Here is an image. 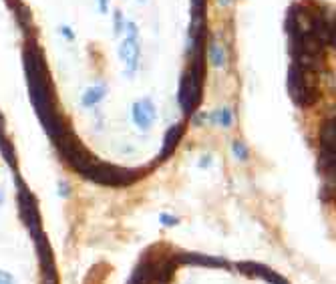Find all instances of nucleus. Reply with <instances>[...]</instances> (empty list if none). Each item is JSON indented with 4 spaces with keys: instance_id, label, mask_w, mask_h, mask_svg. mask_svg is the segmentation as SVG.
I'll list each match as a JSON object with an SVG mask.
<instances>
[{
    "instance_id": "nucleus-1",
    "label": "nucleus",
    "mask_w": 336,
    "mask_h": 284,
    "mask_svg": "<svg viewBox=\"0 0 336 284\" xmlns=\"http://www.w3.org/2000/svg\"><path fill=\"white\" fill-rule=\"evenodd\" d=\"M24 71H26V81H28V95L33 107L43 123V129L47 135L56 141L60 135L67 131L63 119H60L54 99H52V83L48 77V69L41 49L35 45V41H28L24 49Z\"/></svg>"
},
{
    "instance_id": "nucleus-2",
    "label": "nucleus",
    "mask_w": 336,
    "mask_h": 284,
    "mask_svg": "<svg viewBox=\"0 0 336 284\" xmlns=\"http://www.w3.org/2000/svg\"><path fill=\"white\" fill-rule=\"evenodd\" d=\"M54 143H56L60 155H63V160H65L77 173H81L83 177H85V173L89 171V168L97 162L95 157H93V153H91L89 149H85V147L81 145V141L77 139V135L71 133L69 129H67L63 135H60Z\"/></svg>"
},
{
    "instance_id": "nucleus-3",
    "label": "nucleus",
    "mask_w": 336,
    "mask_h": 284,
    "mask_svg": "<svg viewBox=\"0 0 336 284\" xmlns=\"http://www.w3.org/2000/svg\"><path fill=\"white\" fill-rule=\"evenodd\" d=\"M310 75H314V73L302 71L296 65H292L288 69V93H290L292 101L300 109H306V107L314 105L316 99H318V87H316V83L308 81Z\"/></svg>"
},
{
    "instance_id": "nucleus-4",
    "label": "nucleus",
    "mask_w": 336,
    "mask_h": 284,
    "mask_svg": "<svg viewBox=\"0 0 336 284\" xmlns=\"http://www.w3.org/2000/svg\"><path fill=\"white\" fill-rule=\"evenodd\" d=\"M87 179L101 183V185H113V187H121V185H129L137 179V173L133 170H125L113 164H105V162H95L89 168V171L85 173Z\"/></svg>"
},
{
    "instance_id": "nucleus-5",
    "label": "nucleus",
    "mask_w": 336,
    "mask_h": 284,
    "mask_svg": "<svg viewBox=\"0 0 336 284\" xmlns=\"http://www.w3.org/2000/svg\"><path fill=\"white\" fill-rule=\"evenodd\" d=\"M16 187H18V212H20V218L24 226L28 228L30 234H35L41 228V212H39V206H37V198L35 194L30 192L26 187L24 181H20V177H16Z\"/></svg>"
},
{
    "instance_id": "nucleus-6",
    "label": "nucleus",
    "mask_w": 336,
    "mask_h": 284,
    "mask_svg": "<svg viewBox=\"0 0 336 284\" xmlns=\"http://www.w3.org/2000/svg\"><path fill=\"white\" fill-rule=\"evenodd\" d=\"M125 30H127V39L119 45V57L125 60L127 75L133 77L139 67V30L135 22H125Z\"/></svg>"
},
{
    "instance_id": "nucleus-7",
    "label": "nucleus",
    "mask_w": 336,
    "mask_h": 284,
    "mask_svg": "<svg viewBox=\"0 0 336 284\" xmlns=\"http://www.w3.org/2000/svg\"><path fill=\"white\" fill-rule=\"evenodd\" d=\"M199 99H201V87L193 85L192 79H190V75L183 73L181 79H179V91H177V101H179L181 111L188 113V115H192L193 109L197 107Z\"/></svg>"
},
{
    "instance_id": "nucleus-8",
    "label": "nucleus",
    "mask_w": 336,
    "mask_h": 284,
    "mask_svg": "<svg viewBox=\"0 0 336 284\" xmlns=\"http://www.w3.org/2000/svg\"><path fill=\"white\" fill-rule=\"evenodd\" d=\"M131 117H133V123L137 125L141 131H149L151 125H153L155 119H157V109H155L153 101L145 97V99L133 103V107H131Z\"/></svg>"
},
{
    "instance_id": "nucleus-9",
    "label": "nucleus",
    "mask_w": 336,
    "mask_h": 284,
    "mask_svg": "<svg viewBox=\"0 0 336 284\" xmlns=\"http://www.w3.org/2000/svg\"><path fill=\"white\" fill-rule=\"evenodd\" d=\"M175 262L179 264H193V266H203V268H226L228 262L220 256H207L199 254V252H183V254L175 256Z\"/></svg>"
},
{
    "instance_id": "nucleus-10",
    "label": "nucleus",
    "mask_w": 336,
    "mask_h": 284,
    "mask_svg": "<svg viewBox=\"0 0 336 284\" xmlns=\"http://www.w3.org/2000/svg\"><path fill=\"white\" fill-rule=\"evenodd\" d=\"M238 268L243 272V274H250V276H260V278H266L270 284H288L280 274H276L274 270H270L268 266L264 264H256V262H240Z\"/></svg>"
},
{
    "instance_id": "nucleus-11",
    "label": "nucleus",
    "mask_w": 336,
    "mask_h": 284,
    "mask_svg": "<svg viewBox=\"0 0 336 284\" xmlns=\"http://www.w3.org/2000/svg\"><path fill=\"white\" fill-rule=\"evenodd\" d=\"M183 133H186V125H183V123H175V125H171V127L165 131L163 147H161V153H159V162L167 160V157L175 151V147L183 139Z\"/></svg>"
},
{
    "instance_id": "nucleus-12",
    "label": "nucleus",
    "mask_w": 336,
    "mask_h": 284,
    "mask_svg": "<svg viewBox=\"0 0 336 284\" xmlns=\"http://www.w3.org/2000/svg\"><path fill=\"white\" fill-rule=\"evenodd\" d=\"M155 270H157V264H155L153 260L143 258V260L135 266V270H133V274L129 276L127 284H151V282H153V278H155Z\"/></svg>"
},
{
    "instance_id": "nucleus-13",
    "label": "nucleus",
    "mask_w": 336,
    "mask_h": 284,
    "mask_svg": "<svg viewBox=\"0 0 336 284\" xmlns=\"http://www.w3.org/2000/svg\"><path fill=\"white\" fill-rule=\"evenodd\" d=\"M0 155H2V160H4L12 170H16V166H18L16 153H14V147H12V143L8 141V137H6V133H4V117H2V113H0Z\"/></svg>"
},
{
    "instance_id": "nucleus-14",
    "label": "nucleus",
    "mask_w": 336,
    "mask_h": 284,
    "mask_svg": "<svg viewBox=\"0 0 336 284\" xmlns=\"http://www.w3.org/2000/svg\"><path fill=\"white\" fill-rule=\"evenodd\" d=\"M320 145H322V149H328V151L336 153V125H334V119H328V121L322 123V127H320Z\"/></svg>"
},
{
    "instance_id": "nucleus-15",
    "label": "nucleus",
    "mask_w": 336,
    "mask_h": 284,
    "mask_svg": "<svg viewBox=\"0 0 336 284\" xmlns=\"http://www.w3.org/2000/svg\"><path fill=\"white\" fill-rule=\"evenodd\" d=\"M105 95H107V87H105V85L89 87V89L83 93V97H81V105H83L85 109H91V107H95L97 103H101V101L105 99Z\"/></svg>"
},
{
    "instance_id": "nucleus-16",
    "label": "nucleus",
    "mask_w": 336,
    "mask_h": 284,
    "mask_svg": "<svg viewBox=\"0 0 336 284\" xmlns=\"http://www.w3.org/2000/svg\"><path fill=\"white\" fill-rule=\"evenodd\" d=\"M8 6L12 8L14 16H16V20H18V24H20V28H24L26 33H28L30 24H33V16H30L26 4H22V0H8Z\"/></svg>"
},
{
    "instance_id": "nucleus-17",
    "label": "nucleus",
    "mask_w": 336,
    "mask_h": 284,
    "mask_svg": "<svg viewBox=\"0 0 336 284\" xmlns=\"http://www.w3.org/2000/svg\"><path fill=\"white\" fill-rule=\"evenodd\" d=\"M207 119L213 123V125H222V127H232L234 125V113H232V109L230 107H220V109H216V111H211V113H207Z\"/></svg>"
},
{
    "instance_id": "nucleus-18",
    "label": "nucleus",
    "mask_w": 336,
    "mask_h": 284,
    "mask_svg": "<svg viewBox=\"0 0 336 284\" xmlns=\"http://www.w3.org/2000/svg\"><path fill=\"white\" fill-rule=\"evenodd\" d=\"M207 58L209 62L216 69H222L226 65V53H224V47L218 43V41H211L209 47H207Z\"/></svg>"
},
{
    "instance_id": "nucleus-19",
    "label": "nucleus",
    "mask_w": 336,
    "mask_h": 284,
    "mask_svg": "<svg viewBox=\"0 0 336 284\" xmlns=\"http://www.w3.org/2000/svg\"><path fill=\"white\" fill-rule=\"evenodd\" d=\"M320 171L330 175V179H334V171H336V153L328 151V149H320V164H318Z\"/></svg>"
},
{
    "instance_id": "nucleus-20",
    "label": "nucleus",
    "mask_w": 336,
    "mask_h": 284,
    "mask_svg": "<svg viewBox=\"0 0 336 284\" xmlns=\"http://www.w3.org/2000/svg\"><path fill=\"white\" fill-rule=\"evenodd\" d=\"M173 272H175V262H163V264H157V270H155V278H153V282H157V284H169L171 282V278H173Z\"/></svg>"
},
{
    "instance_id": "nucleus-21",
    "label": "nucleus",
    "mask_w": 336,
    "mask_h": 284,
    "mask_svg": "<svg viewBox=\"0 0 336 284\" xmlns=\"http://www.w3.org/2000/svg\"><path fill=\"white\" fill-rule=\"evenodd\" d=\"M232 151H234V155L238 157L240 162H246L248 157H250V149H248V145H246V143H241V141H234V143H232Z\"/></svg>"
},
{
    "instance_id": "nucleus-22",
    "label": "nucleus",
    "mask_w": 336,
    "mask_h": 284,
    "mask_svg": "<svg viewBox=\"0 0 336 284\" xmlns=\"http://www.w3.org/2000/svg\"><path fill=\"white\" fill-rule=\"evenodd\" d=\"M113 24H115L113 30H115L117 37L125 33V16H123V12H121V10H115V14H113Z\"/></svg>"
},
{
    "instance_id": "nucleus-23",
    "label": "nucleus",
    "mask_w": 336,
    "mask_h": 284,
    "mask_svg": "<svg viewBox=\"0 0 336 284\" xmlns=\"http://www.w3.org/2000/svg\"><path fill=\"white\" fill-rule=\"evenodd\" d=\"M159 222H161L163 226L175 228V226H179V218H177V216H171V214H161V216H159Z\"/></svg>"
},
{
    "instance_id": "nucleus-24",
    "label": "nucleus",
    "mask_w": 336,
    "mask_h": 284,
    "mask_svg": "<svg viewBox=\"0 0 336 284\" xmlns=\"http://www.w3.org/2000/svg\"><path fill=\"white\" fill-rule=\"evenodd\" d=\"M0 284H16V278L8 270H0Z\"/></svg>"
},
{
    "instance_id": "nucleus-25",
    "label": "nucleus",
    "mask_w": 336,
    "mask_h": 284,
    "mask_svg": "<svg viewBox=\"0 0 336 284\" xmlns=\"http://www.w3.org/2000/svg\"><path fill=\"white\" fill-rule=\"evenodd\" d=\"M58 196H60V198H69V196H71V187H69V183L63 181V179L58 181Z\"/></svg>"
},
{
    "instance_id": "nucleus-26",
    "label": "nucleus",
    "mask_w": 336,
    "mask_h": 284,
    "mask_svg": "<svg viewBox=\"0 0 336 284\" xmlns=\"http://www.w3.org/2000/svg\"><path fill=\"white\" fill-rule=\"evenodd\" d=\"M192 6H193V14H203V6H205V0H192Z\"/></svg>"
},
{
    "instance_id": "nucleus-27",
    "label": "nucleus",
    "mask_w": 336,
    "mask_h": 284,
    "mask_svg": "<svg viewBox=\"0 0 336 284\" xmlns=\"http://www.w3.org/2000/svg\"><path fill=\"white\" fill-rule=\"evenodd\" d=\"M205 119H207V113H193L192 115V123L193 125H203Z\"/></svg>"
},
{
    "instance_id": "nucleus-28",
    "label": "nucleus",
    "mask_w": 336,
    "mask_h": 284,
    "mask_svg": "<svg viewBox=\"0 0 336 284\" xmlns=\"http://www.w3.org/2000/svg\"><path fill=\"white\" fill-rule=\"evenodd\" d=\"M60 35H63L67 41H75V33H73V30H71L69 26H65V24L60 26Z\"/></svg>"
},
{
    "instance_id": "nucleus-29",
    "label": "nucleus",
    "mask_w": 336,
    "mask_h": 284,
    "mask_svg": "<svg viewBox=\"0 0 336 284\" xmlns=\"http://www.w3.org/2000/svg\"><path fill=\"white\" fill-rule=\"evenodd\" d=\"M209 162H211V155H203L201 160L197 162V166H199V168H207V166H209Z\"/></svg>"
},
{
    "instance_id": "nucleus-30",
    "label": "nucleus",
    "mask_w": 336,
    "mask_h": 284,
    "mask_svg": "<svg viewBox=\"0 0 336 284\" xmlns=\"http://www.w3.org/2000/svg\"><path fill=\"white\" fill-rule=\"evenodd\" d=\"M99 10L105 14V12H109V0H99Z\"/></svg>"
},
{
    "instance_id": "nucleus-31",
    "label": "nucleus",
    "mask_w": 336,
    "mask_h": 284,
    "mask_svg": "<svg viewBox=\"0 0 336 284\" xmlns=\"http://www.w3.org/2000/svg\"><path fill=\"white\" fill-rule=\"evenodd\" d=\"M0 206H4V192H2V187H0Z\"/></svg>"
},
{
    "instance_id": "nucleus-32",
    "label": "nucleus",
    "mask_w": 336,
    "mask_h": 284,
    "mask_svg": "<svg viewBox=\"0 0 336 284\" xmlns=\"http://www.w3.org/2000/svg\"><path fill=\"white\" fill-rule=\"evenodd\" d=\"M220 4H224V6H228V4H232V0H220Z\"/></svg>"
},
{
    "instance_id": "nucleus-33",
    "label": "nucleus",
    "mask_w": 336,
    "mask_h": 284,
    "mask_svg": "<svg viewBox=\"0 0 336 284\" xmlns=\"http://www.w3.org/2000/svg\"><path fill=\"white\" fill-rule=\"evenodd\" d=\"M139 2H145V0H139Z\"/></svg>"
}]
</instances>
